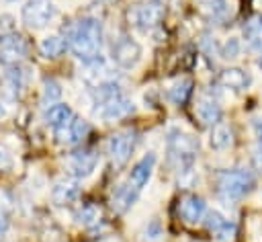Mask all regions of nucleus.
I'll list each match as a JSON object with an SVG mask.
<instances>
[{"label":"nucleus","instance_id":"nucleus-8","mask_svg":"<svg viewBox=\"0 0 262 242\" xmlns=\"http://www.w3.org/2000/svg\"><path fill=\"white\" fill-rule=\"evenodd\" d=\"M100 162V156L96 150H78L74 154H70L66 166H68V172L72 174V178L80 180V178H88L96 166Z\"/></svg>","mask_w":262,"mask_h":242},{"label":"nucleus","instance_id":"nucleus-36","mask_svg":"<svg viewBox=\"0 0 262 242\" xmlns=\"http://www.w3.org/2000/svg\"><path fill=\"white\" fill-rule=\"evenodd\" d=\"M10 2H16V0H10Z\"/></svg>","mask_w":262,"mask_h":242},{"label":"nucleus","instance_id":"nucleus-6","mask_svg":"<svg viewBox=\"0 0 262 242\" xmlns=\"http://www.w3.org/2000/svg\"><path fill=\"white\" fill-rule=\"evenodd\" d=\"M135 144H137V133L133 129H123V131H117L108 137L106 152H108L111 160L117 166H121L131 158V154L135 150Z\"/></svg>","mask_w":262,"mask_h":242},{"label":"nucleus","instance_id":"nucleus-9","mask_svg":"<svg viewBox=\"0 0 262 242\" xmlns=\"http://www.w3.org/2000/svg\"><path fill=\"white\" fill-rule=\"evenodd\" d=\"M88 129H90V125L84 117H72L63 125L55 127V139L61 146H74L86 137Z\"/></svg>","mask_w":262,"mask_h":242},{"label":"nucleus","instance_id":"nucleus-2","mask_svg":"<svg viewBox=\"0 0 262 242\" xmlns=\"http://www.w3.org/2000/svg\"><path fill=\"white\" fill-rule=\"evenodd\" d=\"M168 152H170V158L174 162V168L180 176H188L192 174V168H194V158H196V152H199V142L196 137H192L190 133L186 131H180V129H172L168 133Z\"/></svg>","mask_w":262,"mask_h":242},{"label":"nucleus","instance_id":"nucleus-1","mask_svg":"<svg viewBox=\"0 0 262 242\" xmlns=\"http://www.w3.org/2000/svg\"><path fill=\"white\" fill-rule=\"evenodd\" d=\"M68 45L76 59L82 64H90L96 57H100V47H102V27L100 21L94 16H84L80 18L68 35Z\"/></svg>","mask_w":262,"mask_h":242},{"label":"nucleus","instance_id":"nucleus-28","mask_svg":"<svg viewBox=\"0 0 262 242\" xmlns=\"http://www.w3.org/2000/svg\"><path fill=\"white\" fill-rule=\"evenodd\" d=\"M211 234L215 236L217 242H231L233 236H235V221L225 219V221H223L215 232H211Z\"/></svg>","mask_w":262,"mask_h":242},{"label":"nucleus","instance_id":"nucleus-21","mask_svg":"<svg viewBox=\"0 0 262 242\" xmlns=\"http://www.w3.org/2000/svg\"><path fill=\"white\" fill-rule=\"evenodd\" d=\"M244 39H246V43L252 49H256V51L262 49V16L260 14L258 16H252L246 23V27H244Z\"/></svg>","mask_w":262,"mask_h":242},{"label":"nucleus","instance_id":"nucleus-33","mask_svg":"<svg viewBox=\"0 0 262 242\" xmlns=\"http://www.w3.org/2000/svg\"><path fill=\"white\" fill-rule=\"evenodd\" d=\"M252 127H254V133H256L258 142L262 144V117H256V119L252 121Z\"/></svg>","mask_w":262,"mask_h":242},{"label":"nucleus","instance_id":"nucleus-26","mask_svg":"<svg viewBox=\"0 0 262 242\" xmlns=\"http://www.w3.org/2000/svg\"><path fill=\"white\" fill-rule=\"evenodd\" d=\"M205 10L209 12L211 18L223 21L231 14V4L229 0H205Z\"/></svg>","mask_w":262,"mask_h":242},{"label":"nucleus","instance_id":"nucleus-23","mask_svg":"<svg viewBox=\"0 0 262 242\" xmlns=\"http://www.w3.org/2000/svg\"><path fill=\"white\" fill-rule=\"evenodd\" d=\"M190 92H192V80L190 78H180V80L172 82V86L168 88V98L174 105H182V103H186Z\"/></svg>","mask_w":262,"mask_h":242},{"label":"nucleus","instance_id":"nucleus-17","mask_svg":"<svg viewBox=\"0 0 262 242\" xmlns=\"http://www.w3.org/2000/svg\"><path fill=\"white\" fill-rule=\"evenodd\" d=\"M219 82L225 86V88H231V90H246L250 84H252V78L246 70L242 68H225L221 74H219Z\"/></svg>","mask_w":262,"mask_h":242},{"label":"nucleus","instance_id":"nucleus-19","mask_svg":"<svg viewBox=\"0 0 262 242\" xmlns=\"http://www.w3.org/2000/svg\"><path fill=\"white\" fill-rule=\"evenodd\" d=\"M231 144H233V131H231V127L225 125V123H215L213 129H211V133H209V146L213 150L221 152V150H227Z\"/></svg>","mask_w":262,"mask_h":242},{"label":"nucleus","instance_id":"nucleus-14","mask_svg":"<svg viewBox=\"0 0 262 242\" xmlns=\"http://www.w3.org/2000/svg\"><path fill=\"white\" fill-rule=\"evenodd\" d=\"M80 197V185L76 178H59L51 187V201L55 205H68Z\"/></svg>","mask_w":262,"mask_h":242},{"label":"nucleus","instance_id":"nucleus-34","mask_svg":"<svg viewBox=\"0 0 262 242\" xmlns=\"http://www.w3.org/2000/svg\"><path fill=\"white\" fill-rule=\"evenodd\" d=\"M10 164V154L4 146H0V166H8Z\"/></svg>","mask_w":262,"mask_h":242},{"label":"nucleus","instance_id":"nucleus-11","mask_svg":"<svg viewBox=\"0 0 262 242\" xmlns=\"http://www.w3.org/2000/svg\"><path fill=\"white\" fill-rule=\"evenodd\" d=\"M133 111V100L127 98L125 94H119L102 105H96V117H100L102 121H119L123 117H127Z\"/></svg>","mask_w":262,"mask_h":242},{"label":"nucleus","instance_id":"nucleus-25","mask_svg":"<svg viewBox=\"0 0 262 242\" xmlns=\"http://www.w3.org/2000/svg\"><path fill=\"white\" fill-rule=\"evenodd\" d=\"M61 92H63V90H61L59 82L53 80V78H47V80L43 82V88H41V103H43V107H51V105L59 103Z\"/></svg>","mask_w":262,"mask_h":242},{"label":"nucleus","instance_id":"nucleus-29","mask_svg":"<svg viewBox=\"0 0 262 242\" xmlns=\"http://www.w3.org/2000/svg\"><path fill=\"white\" fill-rule=\"evenodd\" d=\"M162 236H164V230H162L160 219H158V217H151V219L147 221L145 230H143V238H145L147 242H160Z\"/></svg>","mask_w":262,"mask_h":242},{"label":"nucleus","instance_id":"nucleus-18","mask_svg":"<svg viewBox=\"0 0 262 242\" xmlns=\"http://www.w3.org/2000/svg\"><path fill=\"white\" fill-rule=\"evenodd\" d=\"M123 94V88L121 84L115 80V78H108V80H102L98 84L92 86V98H94V105H102L115 96Z\"/></svg>","mask_w":262,"mask_h":242},{"label":"nucleus","instance_id":"nucleus-31","mask_svg":"<svg viewBox=\"0 0 262 242\" xmlns=\"http://www.w3.org/2000/svg\"><path fill=\"white\" fill-rule=\"evenodd\" d=\"M14 18L10 14H2L0 16V33L2 35H8V33H14Z\"/></svg>","mask_w":262,"mask_h":242},{"label":"nucleus","instance_id":"nucleus-22","mask_svg":"<svg viewBox=\"0 0 262 242\" xmlns=\"http://www.w3.org/2000/svg\"><path fill=\"white\" fill-rule=\"evenodd\" d=\"M66 45H68V43L63 41L61 35H57V33H49V35H45V37L41 39L39 49H41V53H43L45 57H57V55L63 53Z\"/></svg>","mask_w":262,"mask_h":242},{"label":"nucleus","instance_id":"nucleus-24","mask_svg":"<svg viewBox=\"0 0 262 242\" xmlns=\"http://www.w3.org/2000/svg\"><path fill=\"white\" fill-rule=\"evenodd\" d=\"M100 207L98 205H94V203H84L78 211H76V219H78V224H82L84 228H92V226H96L98 221H100Z\"/></svg>","mask_w":262,"mask_h":242},{"label":"nucleus","instance_id":"nucleus-20","mask_svg":"<svg viewBox=\"0 0 262 242\" xmlns=\"http://www.w3.org/2000/svg\"><path fill=\"white\" fill-rule=\"evenodd\" d=\"M72 117H74V113H72L70 105H66V103H55V105L47 107V111H45V123L51 125L53 129L59 127V125H63Z\"/></svg>","mask_w":262,"mask_h":242},{"label":"nucleus","instance_id":"nucleus-5","mask_svg":"<svg viewBox=\"0 0 262 242\" xmlns=\"http://www.w3.org/2000/svg\"><path fill=\"white\" fill-rule=\"evenodd\" d=\"M143 57V47L137 39L133 37H121L115 41L113 51H111V59L115 62V66L123 68V70H133Z\"/></svg>","mask_w":262,"mask_h":242},{"label":"nucleus","instance_id":"nucleus-13","mask_svg":"<svg viewBox=\"0 0 262 242\" xmlns=\"http://www.w3.org/2000/svg\"><path fill=\"white\" fill-rule=\"evenodd\" d=\"M178 213L186 224H199L207 213V203L199 195H184L178 203Z\"/></svg>","mask_w":262,"mask_h":242},{"label":"nucleus","instance_id":"nucleus-10","mask_svg":"<svg viewBox=\"0 0 262 242\" xmlns=\"http://www.w3.org/2000/svg\"><path fill=\"white\" fill-rule=\"evenodd\" d=\"M29 51V45L23 35L8 33L0 37V62L4 64H16L20 62Z\"/></svg>","mask_w":262,"mask_h":242},{"label":"nucleus","instance_id":"nucleus-32","mask_svg":"<svg viewBox=\"0 0 262 242\" xmlns=\"http://www.w3.org/2000/svg\"><path fill=\"white\" fill-rule=\"evenodd\" d=\"M252 166L256 170H262V144H258L254 150H252Z\"/></svg>","mask_w":262,"mask_h":242},{"label":"nucleus","instance_id":"nucleus-4","mask_svg":"<svg viewBox=\"0 0 262 242\" xmlns=\"http://www.w3.org/2000/svg\"><path fill=\"white\" fill-rule=\"evenodd\" d=\"M57 14V8L51 0H27L20 8V18L31 29H43L47 27Z\"/></svg>","mask_w":262,"mask_h":242},{"label":"nucleus","instance_id":"nucleus-12","mask_svg":"<svg viewBox=\"0 0 262 242\" xmlns=\"http://www.w3.org/2000/svg\"><path fill=\"white\" fill-rule=\"evenodd\" d=\"M154 168H156V154H154V152L143 154V156L133 164V168H131V172H129V185L135 187L137 191H141V189L149 183V178H151V174H154Z\"/></svg>","mask_w":262,"mask_h":242},{"label":"nucleus","instance_id":"nucleus-27","mask_svg":"<svg viewBox=\"0 0 262 242\" xmlns=\"http://www.w3.org/2000/svg\"><path fill=\"white\" fill-rule=\"evenodd\" d=\"M239 51H242V43H239L237 37H227V39L219 45V55H221L223 59H235V57L239 55Z\"/></svg>","mask_w":262,"mask_h":242},{"label":"nucleus","instance_id":"nucleus-15","mask_svg":"<svg viewBox=\"0 0 262 242\" xmlns=\"http://www.w3.org/2000/svg\"><path fill=\"white\" fill-rule=\"evenodd\" d=\"M194 115L199 117V121L203 125H215L221 119V107H219V103L215 98L201 96L196 100V105H194Z\"/></svg>","mask_w":262,"mask_h":242},{"label":"nucleus","instance_id":"nucleus-16","mask_svg":"<svg viewBox=\"0 0 262 242\" xmlns=\"http://www.w3.org/2000/svg\"><path fill=\"white\" fill-rule=\"evenodd\" d=\"M137 193H139V191H137L135 187H131V185H129V180H127V183L117 185V187H115V191H113V197H111L113 209H115V211H119V213L127 211V209L135 203Z\"/></svg>","mask_w":262,"mask_h":242},{"label":"nucleus","instance_id":"nucleus-35","mask_svg":"<svg viewBox=\"0 0 262 242\" xmlns=\"http://www.w3.org/2000/svg\"><path fill=\"white\" fill-rule=\"evenodd\" d=\"M6 228H8V219H6V217H4V213L0 211V236L6 232Z\"/></svg>","mask_w":262,"mask_h":242},{"label":"nucleus","instance_id":"nucleus-30","mask_svg":"<svg viewBox=\"0 0 262 242\" xmlns=\"http://www.w3.org/2000/svg\"><path fill=\"white\" fill-rule=\"evenodd\" d=\"M225 219H227V217H225L221 211H217V209L207 211V213H205V217H203V221H205V226L209 228V232H215V230H217Z\"/></svg>","mask_w":262,"mask_h":242},{"label":"nucleus","instance_id":"nucleus-3","mask_svg":"<svg viewBox=\"0 0 262 242\" xmlns=\"http://www.w3.org/2000/svg\"><path fill=\"white\" fill-rule=\"evenodd\" d=\"M217 187L219 191L229 197V199H239L244 195H248L254 187V176L244 170V168H231V170H223L217 176Z\"/></svg>","mask_w":262,"mask_h":242},{"label":"nucleus","instance_id":"nucleus-37","mask_svg":"<svg viewBox=\"0 0 262 242\" xmlns=\"http://www.w3.org/2000/svg\"><path fill=\"white\" fill-rule=\"evenodd\" d=\"M108 242H113V240H108Z\"/></svg>","mask_w":262,"mask_h":242},{"label":"nucleus","instance_id":"nucleus-7","mask_svg":"<svg viewBox=\"0 0 262 242\" xmlns=\"http://www.w3.org/2000/svg\"><path fill=\"white\" fill-rule=\"evenodd\" d=\"M164 12H166L164 0H145L133 10L131 16H133V23L137 29L149 31L160 25V21L164 18Z\"/></svg>","mask_w":262,"mask_h":242}]
</instances>
